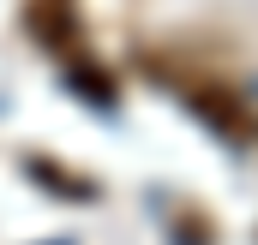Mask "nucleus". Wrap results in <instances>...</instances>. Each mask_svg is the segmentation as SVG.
Masks as SVG:
<instances>
[{
  "mask_svg": "<svg viewBox=\"0 0 258 245\" xmlns=\"http://www.w3.org/2000/svg\"><path fill=\"white\" fill-rule=\"evenodd\" d=\"M24 30L42 48L72 54V42H78V0H24Z\"/></svg>",
  "mask_w": 258,
  "mask_h": 245,
  "instance_id": "1",
  "label": "nucleus"
}]
</instances>
